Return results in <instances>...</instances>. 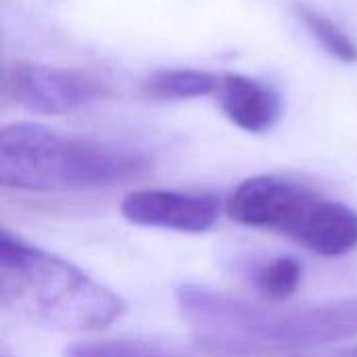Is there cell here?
Here are the masks:
<instances>
[{
  "mask_svg": "<svg viewBox=\"0 0 357 357\" xmlns=\"http://www.w3.org/2000/svg\"><path fill=\"white\" fill-rule=\"evenodd\" d=\"M176 303L199 341L224 354L299 351L357 337V299L272 310L186 282L176 289Z\"/></svg>",
  "mask_w": 357,
  "mask_h": 357,
  "instance_id": "obj_1",
  "label": "cell"
},
{
  "mask_svg": "<svg viewBox=\"0 0 357 357\" xmlns=\"http://www.w3.org/2000/svg\"><path fill=\"white\" fill-rule=\"evenodd\" d=\"M151 159L132 146L19 121L0 132V184L23 192H84L142 178Z\"/></svg>",
  "mask_w": 357,
  "mask_h": 357,
  "instance_id": "obj_2",
  "label": "cell"
},
{
  "mask_svg": "<svg viewBox=\"0 0 357 357\" xmlns=\"http://www.w3.org/2000/svg\"><path fill=\"white\" fill-rule=\"evenodd\" d=\"M0 303L23 320L67 333L107 328L126 312L111 289L8 230L0 236Z\"/></svg>",
  "mask_w": 357,
  "mask_h": 357,
  "instance_id": "obj_3",
  "label": "cell"
},
{
  "mask_svg": "<svg viewBox=\"0 0 357 357\" xmlns=\"http://www.w3.org/2000/svg\"><path fill=\"white\" fill-rule=\"evenodd\" d=\"M226 209L234 222L284 234L322 257H341L357 247L356 209L289 178H247Z\"/></svg>",
  "mask_w": 357,
  "mask_h": 357,
  "instance_id": "obj_4",
  "label": "cell"
},
{
  "mask_svg": "<svg viewBox=\"0 0 357 357\" xmlns=\"http://www.w3.org/2000/svg\"><path fill=\"white\" fill-rule=\"evenodd\" d=\"M109 94L107 84L84 69L15 61L4 71V96L38 115H67Z\"/></svg>",
  "mask_w": 357,
  "mask_h": 357,
  "instance_id": "obj_5",
  "label": "cell"
},
{
  "mask_svg": "<svg viewBox=\"0 0 357 357\" xmlns=\"http://www.w3.org/2000/svg\"><path fill=\"white\" fill-rule=\"evenodd\" d=\"M119 209L121 215L136 226L201 234L213 228L220 203L207 192L144 188L126 195Z\"/></svg>",
  "mask_w": 357,
  "mask_h": 357,
  "instance_id": "obj_6",
  "label": "cell"
},
{
  "mask_svg": "<svg viewBox=\"0 0 357 357\" xmlns=\"http://www.w3.org/2000/svg\"><path fill=\"white\" fill-rule=\"evenodd\" d=\"M213 96L226 119L249 134L270 132L282 115L276 90L245 73H220Z\"/></svg>",
  "mask_w": 357,
  "mask_h": 357,
  "instance_id": "obj_7",
  "label": "cell"
},
{
  "mask_svg": "<svg viewBox=\"0 0 357 357\" xmlns=\"http://www.w3.org/2000/svg\"><path fill=\"white\" fill-rule=\"evenodd\" d=\"M220 73L192 69V67H174L157 69L149 73L140 88L144 96L155 100H190L215 94Z\"/></svg>",
  "mask_w": 357,
  "mask_h": 357,
  "instance_id": "obj_8",
  "label": "cell"
},
{
  "mask_svg": "<svg viewBox=\"0 0 357 357\" xmlns=\"http://www.w3.org/2000/svg\"><path fill=\"white\" fill-rule=\"evenodd\" d=\"M293 10L297 19L303 23L307 33L322 46L324 52H328L333 59L354 65L357 63V44L356 40L328 15L320 13L318 8L305 4V2H295Z\"/></svg>",
  "mask_w": 357,
  "mask_h": 357,
  "instance_id": "obj_9",
  "label": "cell"
},
{
  "mask_svg": "<svg viewBox=\"0 0 357 357\" xmlns=\"http://www.w3.org/2000/svg\"><path fill=\"white\" fill-rule=\"evenodd\" d=\"M253 287L259 295L272 301L293 297L303 282V266L291 255H276L259 261L251 272Z\"/></svg>",
  "mask_w": 357,
  "mask_h": 357,
  "instance_id": "obj_10",
  "label": "cell"
},
{
  "mask_svg": "<svg viewBox=\"0 0 357 357\" xmlns=\"http://www.w3.org/2000/svg\"><path fill=\"white\" fill-rule=\"evenodd\" d=\"M65 357H192L146 341H92L77 343L67 349Z\"/></svg>",
  "mask_w": 357,
  "mask_h": 357,
  "instance_id": "obj_11",
  "label": "cell"
},
{
  "mask_svg": "<svg viewBox=\"0 0 357 357\" xmlns=\"http://www.w3.org/2000/svg\"><path fill=\"white\" fill-rule=\"evenodd\" d=\"M337 357H357V347H354V349H349V351H345V354H341V356Z\"/></svg>",
  "mask_w": 357,
  "mask_h": 357,
  "instance_id": "obj_12",
  "label": "cell"
}]
</instances>
